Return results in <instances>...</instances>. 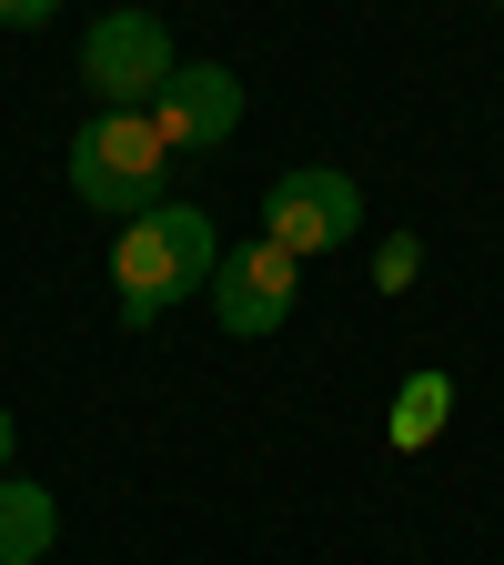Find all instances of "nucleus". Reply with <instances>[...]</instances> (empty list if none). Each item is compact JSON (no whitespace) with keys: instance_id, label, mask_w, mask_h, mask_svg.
<instances>
[{"instance_id":"obj_1","label":"nucleus","mask_w":504,"mask_h":565,"mask_svg":"<svg viewBox=\"0 0 504 565\" xmlns=\"http://www.w3.org/2000/svg\"><path fill=\"white\" fill-rule=\"evenodd\" d=\"M212 263H223V243H212V223L192 202H162L141 212V223H121L111 243V294H121V323H162L182 294H212Z\"/></svg>"},{"instance_id":"obj_2","label":"nucleus","mask_w":504,"mask_h":565,"mask_svg":"<svg viewBox=\"0 0 504 565\" xmlns=\"http://www.w3.org/2000/svg\"><path fill=\"white\" fill-rule=\"evenodd\" d=\"M71 192L111 223H141V212L172 202V141L152 131V111H92L71 131Z\"/></svg>"},{"instance_id":"obj_3","label":"nucleus","mask_w":504,"mask_h":565,"mask_svg":"<svg viewBox=\"0 0 504 565\" xmlns=\"http://www.w3.org/2000/svg\"><path fill=\"white\" fill-rule=\"evenodd\" d=\"M172 71H182V61H172V31H162L152 11H101L92 41H82V82H92L101 111H152Z\"/></svg>"},{"instance_id":"obj_4","label":"nucleus","mask_w":504,"mask_h":565,"mask_svg":"<svg viewBox=\"0 0 504 565\" xmlns=\"http://www.w3.org/2000/svg\"><path fill=\"white\" fill-rule=\"evenodd\" d=\"M293 294H303V263L282 253L272 233H262V243H233L223 263H212V323L243 333V343L293 323Z\"/></svg>"},{"instance_id":"obj_5","label":"nucleus","mask_w":504,"mask_h":565,"mask_svg":"<svg viewBox=\"0 0 504 565\" xmlns=\"http://www.w3.org/2000/svg\"><path fill=\"white\" fill-rule=\"evenodd\" d=\"M353 223H364V192H353V172H333V162H303V172H282L262 192V233L293 253V263L353 243Z\"/></svg>"},{"instance_id":"obj_6","label":"nucleus","mask_w":504,"mask_h":565,"mask_svg":"<svg viewBox=\"0 0 504 565\" xmlns=\"http://www.w3.org/2000/svg\"><path fill=\"white\" fill-rule=\"evenodd\" d=\"M152 131L172 141V152H223V141L243 131V82L223 61H182L162 82V102H152Z\"/></svg>"},{"instance_id":"obj_7","label":"nucleus","mask_w":504,"mask_h":565,"mask_svg":"<svg viewBox=\"0 0 504 565\" xmlns=\"http://www.w3.org/2000/svg\"><path fill=\"white\" fill-rule=\"evenodd\" d=\"M51 545H61V505H51V484L0 475V565H41Z\"/></svg>"},{"instance_id":"obj_8","label":"nucleus","mask_w":504,"mask_h":565,"mask_svg":"<svg viewBox=\"0 0 504 565\" xmlns=\"http://www.w3.org/2000/svg\"><path fill=\"white\" fill-rule=\"evenodd\" d=\"M444 414H454V384L444 374H414L404 394H394V445L414 455V445H435L444 435Z\"/></svg>"},{"instance_id":"obj_9","label":"nucleus","mask_w":504,"mask_h":565,"mask_svg":"<svg viewBox=\"0 0 504 565\" xmlns=\"http://www.w3.org/2000/svg\"><path fill=\"white\" fill-rule=\"evenodd\" d=\"M374 282H384V294H404V282H414V243H384V253H374Z\"/></svg>"},{"instance_id":"obj_10","label":"nucleus","mask_w":504,"mask_h":565,"mask_svg":"<svg viewBox=\"0 0 504 565\" xmlns=\"http://www.w3.org/2000/svg\"><path fill=\"white\" fill-rule=\"evenodd\" d=\"M51 11H61V0H0V31H41Z\"/></svg>"},{"instance_id":"obj_11","label":"nucleus","mask_w":504,"mask_h":565,"mask_svg":"<svg viewBox=\"0 0 504 565\" xmlns=\"http://www.w3.org/2000/svg\"><path fill=\"white\" fill-rule=\"evenodd\" d=\"M11 445H21V435H11V404H0V475H11Z\"/></svg>"}]
</instances>
